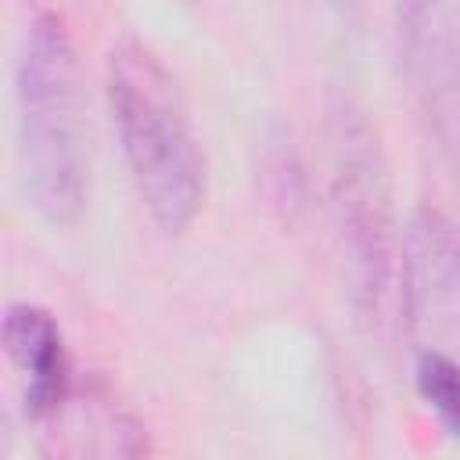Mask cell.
Listing matches in <instances>:
<instances>
[{
	"instance_id": "6",
	"label": "cell",
	"mask_w": 460,
	"mask_h": 460,
	"mask_svg": "<svg viewBox=\"0 0 460 460\" xmlns=\"http://www.w3.org/2000/svg\"><path fill=\"white\" fill-rule=\"evenodd\" d=\"M4 349L22 381L25 410L32 417H43L72 388L61 327L47 309L18 302L4 316Z\"/></svg>"
},
{
	"instance_id": "5",
	"label": "cell",
	"mask_w": 460,
	"mask_h": 460,
	"mask_svg": "<svg viewBox=\"0 0 460 460\" xmlns=\"http://www.w3.org/2000/svg\"><path fill=\"white\" fill-rule=\"evenodd\" d=\"M43 460H147V431L101 381L75 385L43 413Z\"/></svg>"
},
{
	"instance_id": "8",
	"label": "cell",
	"mask_w": 460,
	"mask_h": 460,
	"mask_svg": "<svg viewBox=\"0 0 460 460\" xmlns=\"http://www.w3.org/2000/svg\"><path fill=\"white\" fill-rule=\"evenodd\" d=\"M453 162H456V165H460V147H456V151H453Z\"/></svg>"
},
{
	"instance_id": "7",
	"label": "cell",
	"mask_w": 460,
	"mask_h": 460,
	"mask_svg": "<svg viewBox=\"0 0 460 460\" xmlns=\"http://www.w3.org/2000/svg\"><path fill=\"white\" fill-rule=\"evenodd\" d=\"M417 388L446 431L460 438V363L446 356H417Z\"/></svg>"
},
{
	"instance_id": "1",
	"label": "cell",
	"mask_w": 460,
	"mask_h": 460,
	"mask_svg": "<svg viewBox=\"0 0 460 460\" xmlns=\"http://www.w3.org/2000/svg\"><path fill=\"white\" fill-rule=\"evenodd\" d=\"M108 104L144 208L162 230H183L205 194V162L187 101L147 43L122 40L111 47Z\"/></svg>"
},
{
	"instance_id": "2",
	"label": "cell",
	"mask_w": 460,
	"mask_h": 460,
	"mask_svg": "<svg viewBox=\"0 0 460 460\" xmlns=\"http://www.w3.org/2000/svg\"><path fill=\"white\" fill-rule=\"evenodd\" d=\"M14 93L25 198L40 219L65 226L83 208L86 147L75 50L58 11H36L29 18Z\"/></svg>"
},
{
	"instance_id": "4",
	"label": "cell",
	"mask_w": 460,
	"mask_h": 460,
	"mask_svg": "<svg viewBox=\"0 0 460 460\" xmlns=\"http://www.w3.org/2000/svg\"><path fill=\"white\" fill-rule=\"evenodd\" d=\"M399 302L420 356L460 363V230L438 208H417L402 234Z\"/></svg>"
},
{
	"instance_id": "3",
	"label": "cell",
	"mask_w": 460,
	"mask_h": 460,
	"mask_svg": "<svg viewBox=\"0 0 460 460\" xmlns=\"http://www.w3.org/2000/svg\"><path fill=\"white\" fill-rule=\"evenodd\" d=\"M334 208L341 252L359 305L385 316L392 295V212L381 155L359 119H338L334 137Z\"/></svg>"
}]
</instances>
